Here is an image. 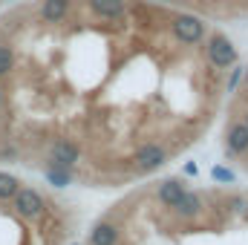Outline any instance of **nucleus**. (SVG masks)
I'll return each mask as SVG.
<instances>
[{"label": "nucleus", "mask_w": 248, "mask_h": 245, "mask_svg": "<svg viewBox=\"0 0 248 245\" xmlns=\"http://www.w3.org/2000/svg\"><path fill=\"white\" fill-rule=\"evenodd\" d=\"M173 214L179 216V219H196L199 214H202V199L196 196V193H187L176 202V208H173Z\"/></svg>", "instance_id": "9d476101"}, {"label": "nucleus", "mask_w": 248, "mask_h": 245, "mask_svg": "<svg viewBox=\"0 0 248 245\" xmlns=\"http://www.w3.org/2000/svg\"><path fill=\"white\" fill-rule=\"evenodd\" d=\"M44 176H46V182L52 184V187H69V182H72V170L58 168V165H49L44 170Z\"/></svg>", "instance_id": "f8f14e48"}, {"label": "nucleus", "mask_w": 248, "mask_h": 245, "mask_svg": "<svg viewBox=\"0 0 248 245\" xmlns=\"http://www.w3.org/2000/svg\"><path fill=\"white\" fill-rule=\"evenodd\" d=\"M225 147H228V156H246L248 153V127L243 122H234L228 127Z\"/></svg>", "instance_id": "0eeeda50"}, {"label": "nucleus", "mask_w": 248, "mask_h": 245, "mask_svg": "<svg viewBox=\"0 0 248 245\" xmlns=\"http://www.w3.org/2000/svg\"><path fill=\"white\" fill-rule=\"evenodd\" d=\"M185 196V184L182 179H165V182L159 184V202L165 205V208H176V202Z\"/></svg>", "instance_id": "1a4fd4ad"}, {"label": "nucleus", "mask_w": 248, "mask_h": 245, "mask_svg": "<svg viewBox=\"0 0 248 245\" xmlns=\"http://www.w3.org/2000/svg\"><path fill=\"white\" fill-rule=\"evenodd\" d=\"M49 156H52L49 165H58V168H66V170H75V165H78V159H81V150H78V144H75L72 138H58V141H52Z\"/></svg>", "instance_id": "39448f33"}, {"label": "nucleus", "mask_w": 248, "mask_h": 245, "mask_svg": "<svg viewBox=\"0 0 248 245\" xmlns=\"http://www.w3.org/2000/svg\"><path fill=\"white\" fill-rule=\"evenodd\" d=\"M12 69H15V49L9 44H0V78L12 75Z\"/></svg>", "instance_id": "4468645a"}, {"label": "nucleus", "mask_w": 248, "mask_h": 245, "mask_svg": "<svg viewBox=\"0 0 248 245\" xmlns=\"http://www.w3.org/2000/svg\"><path fill=\"white\" fill-rule=\"evenodd\" d=\"M90 245H119V228L113 222H98L90 231Z\"/></svg>", "instance_id": "9b49d317"}, {"label": "nucleus", "mask_w": 248, "mask_h": 245, "mask_svg": "<svg viewBox=\"0 0 248 245\" xmlns=\"http://www.w3.org/2000/svg\"><path fill=\"white\" fill-rule=\"evenodd\" d=\"M228 205H231V211H246V208H248V202L243 199V196H234Z\"/></svg>", "instance_id": "f3484780"}, {"label": "nucleus", "mask_w": 248, "mask_h": 245, "mask_svg": "<svg viewBox=\"0 0 248 245\" xmlns=\"http://www.w3.org/2000/svg\"><path fill=\"white\" fill-rule=\"evenodd\" d=\"M17 187H20L17 176H12V173H3V170H0V202H9V199L17 193Z\"/></svg>", "instance_id": "ddd939ff"}, {"label": "nucleus", "mask_w": 248, "mask_h": 245, "mask_svg": "<svg viewBox=\"0 0 248 245\" xmlns=\"http://www.w3.org/2000/svg\"><path fill=\"white\" fill-rule=\"evenodd\" d=\"M133 162H136V170H141V173H153V170L165 168V162H168V150H165L159 141H147V144H141V147L136 150Z\"/></svg>", "instance_id": "20e7f679"}, {"label": "nucleus", "mask_w": 248, "mask_h": 245, "mask_svg": "<svg viewBox=\"0 0 248 245\" xmlns=\"http://www.w3.org/2000/svg\"><path fill=\"white\" fill-rule=\"evenodd\" d=\"M185 173H190V176H196V173H199V168H196V165L190 162V165H185Z\"/></svg>", "instance_id": "a211bd4d"}, {"label": "nucleus", "mask_w": 248, "mask_h": 245, "mask_svg": "<svg viewBox=\"0 0 248 245\" xmlns=\"http://www.w3.org/2000/svg\"><path fill=\"white\" fill-rule=\"evenodd\" d=\"M205 52H208V61L214 69H228V66H234L237 63V46L231 44V38L228 35H222V32H214L211 38H208V46H205Z\"/></svg>", "instance_id": "f257e3e1"}, {"label": "nucleus", "mask_w": 248, "mask_h": 245, "mask_svg": "<svg viewBox=\"0 0 248 245\" xmlns=\"http://www.w3.org/2000/svg\"><path fill=\"white\" fill-rule=\"evenodd\" d=\"M170 32L179 44L185 46H196L205 38V20L196 15H173L170 17Z\"/></svg>", "instance_id": "f03ea898"}, {"label": "nucleus", "mask_w": 248, "mask_h": 245, "mask_svg": "<svg viewBox=\"0 0 248 245\" xmlns=\"http://www.w3.org/2000/svg\"><path fill=\"white\" fill-rule=\"evenodd\" d=\"M90 12L101 20H124L127 17V0H87Z\"/></svg>", "instance_id": "423d86ee"}, {"label": "nucleus", "mask_w": 248, "mask_h": 245, "mask_svg": "<svg viewBox=\"0 0 248 245\" xmlns=\"http://www.w3.org/2000/svg\"><path fill=\"white\" fill-rule=\"evenodd\" d=\"M12 205H15V214L23 216V219H41L44 211H46L44 196L32 187H17V193L12 196Z\"/></svg>", "instance_id": "7ed1b4c3"}, {"label": "nucleus", "mask_w": 248, "mask_h": 245, "mask_svg": "<svg viewBox=\"0 0 248 245\" xmlns=\"http://www.w3.org/2000/svg\"><path fill=\"white\" fill-rule=\"evenodd\" d=\"M243 81L248 84V69H243Z\"/></svg>", "instance_id": "6ab92c4d"}, {"label": "nucleus", "mask_w": 248, "mask_h": 245, "mask_svg": "<svg viewBox=\"0 0 248 245\" xmlns=\"http://www.w3.org/2000/svg\"><path fill=\"white\" fill-rule=\"evenodd\" d=\"M0 107H3V90H0Z\"/></svg>", "instance_id": "aec40b11"}, {"label": "nucleus", "mask_w": 248, "mask_h": 245, "mask_svg": "<svg viewBox=\"0 0 248 245\" xmlns=\"http://www.w3.org/2000/svg\"><path fill=\"white\" fill-rule=\"evenodd\" d=\"M69 15V0H44L41 3V20L44 23H63Z\"/></svg>", "instance_id": "6e6552de"}, {"label": "nucleus", "mask_w": 248, "mask_h": 245, "mask_svg": "<svg viewBox=\"0 0 248 245\" xmlns=\"http://www.w3.org/2000/svg\"><path fill=\"white\" fill-rule=\"evenodd\" d=\"M211 176L217 179V182H222V184H234V170H228V168H222V165H214V170H211Z\"/></svg>", "instance_id": "2eb2a0df"}, {"label": "nucleus", "mask_w": 248, "mask_h": 245, "mask_svg": "<svg viewBox=\"0 0 248 245\" xmlns=\"http://www.w3.org/2000/svg\"><path fill=\"white\" fill-rule=\"evenodd\" d=\"M243 124H246V127H248V113H246V119H243Z\"/></svg>", "instance_id": "412c9836"}, {"label": "nucleus", "mask_w": 248, "mask_h": 245, "mask_svg": "<svg viewBox=\"0 0 248 245\" xmlns=\"http://www.w3.org/2000/svg\"><path fill=\"white\" fill-rule=\"evenodd\" d=\"M240 81H243V66H234V72H231V78H228V92H234V90L240 87Z\"/></svg>", "instance_id": "dca6fc26"}]
</instances>
